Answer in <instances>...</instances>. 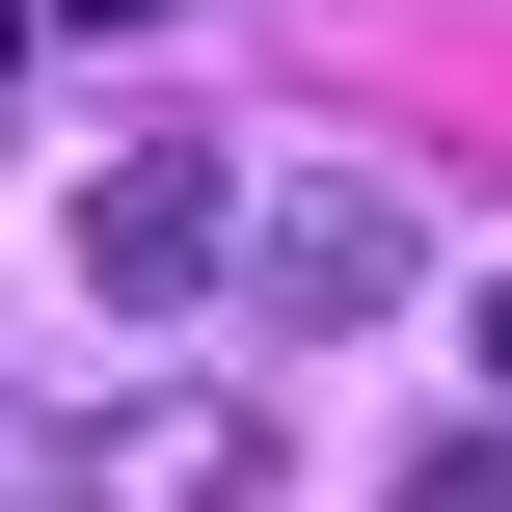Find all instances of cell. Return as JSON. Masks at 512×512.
<instances>
[{
    "label": "cell",
    "mask_w": 512,
    "mask_h": 512,
    "mask_svg": "<svg viewBox=\"0 0 512 512\" xmlns=\"http://www.w3.org/2000/svg\"><path fill=\"white\" fill-rule=\"evenodd\" d=\"M216 270H243V162H216V135H135V162L81 189V297H108V324H189Z\"/></svg>",
    "instance_id": "6da1fadb"
},
{
    "label": "cell",
    "mask_w": 512,
    "mask_h": 512,
    "mask_svg": "<svg viewBox=\"0 0 512 512\" xmlns=\"http://www.w3.org/2000/svg\"><path fill=\"white\" fill-rule=\"evenodd\" d=\"M405 270H432L405 189H351V162H324V189H243V297H270V324H378Z\"/></svg>",
    "instance_id": "7a4b0ae2"
},
{
    "label": "cell",
    "mask_w": 512,
    "mask_h": 512,
    "mask_svg": "<svg viewBox=\"0 0 512 512\" xmlns=\"http://www.w3.org/2000/svg\"><path fill=\"white\" fill-rule=\"evenodd\" d=\"M54 486H81V512H270V405L162 378V405H108V432H81Z\"/></svg>",
    "instance_id": "3957f363"
},
{
    "label": "cell",
    "mask_w": 512,
    "mask_h": 512,
    "mask_svg": "<svg viewBox=\"0 0 512 512\" xmlns=\"http://www.w3.org/2000/svg\"><path fill=\"white\" fill-rule=\"evenodd\" d=\"M378 512H512V432H432V459H405Z\"/></svg>",
    "instance_id": "277c9868"
},
{
    "label": "cell",
    "mask_w": 512,
    "mask_h": 512,
    "mask_svg": "<svg viewBox=\"0 0 512 512\" xmlns=\"http://www.w3.org/2000/svg\"><path fill=\"white\" fill-rule=\"evenodd\" d=\"M54 27H162V0H54Z\"/></svg>",
    "instance_id": "5b68a950"
},
{
    "label": "cell",
    "mask_w": 512,
    "mask_h": 512,
    "mask_svg": "<svg viewBox=\"0 0 512 512\" xmlns=\"http://www.w3.org/2000/svg\"><path fill=\"white\" fill-rule=\"evenodd\" d=\"M486 405H512V297H486Z\"/></svg>",
    "instance_id": "8992f818"
}]
</instances>
